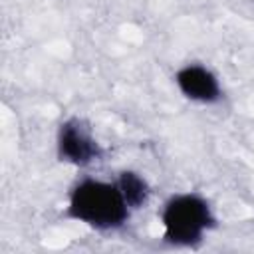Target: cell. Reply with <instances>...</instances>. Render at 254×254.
<instances>
[{
    "instance_id": "6da1fadb",
    "label": "cell",
    "mask_w": 254,
    "mask_h": 254,
    "mask_svg": "<svg viewBox=\"0 0 254 254\" xmlns=\"http://www.w3.org/2000/svg\"><path fill=\"white\" fill-rule=\"evenodd\" d=\"M131 214L115 181L83 177L67 192L65 216L95 232H117L127 226Z\"/></svg>"
},
{
    "instance_id": "5b68a950",
    "label": "cell",
    "mask_w": 254,
    "mask_h": 254,
    "mask_svg": "<svg viewBox=\"0 0 254 254\" xmlns=\"http://www.w3.org/2000/svg\"><path fill=\"white\" fill-rule=\"evenodd\" d=\"M113 181L119 187V190H121L127 206L133 212L147 206V202L151 198V185H149V181L139 171L123 169V171L117 173V177Z\"/></svg>"
},
{
    "instance_id": "7a4b0ae2",
    "label": "cell",
    "mask_w": 254,
    "mask_h": 254,
    "mask_svg": "<svg viewBox=\"0 0 254 254\" xmlns=\"http://www.w3.org/2000/svg\"><path fill=\"white\" fill-rule=\"evenodd\" d=\"M159 218L163 240L173 248H198L216 228V214L210 200L196 190L171 194L163 202Z\"/></svg>"
},
{
    "instance_id": "3957f363",
    "label": "cell",
    "mask_w": 254,
    "mask_h": 254,
    "mask_svg": "<svg viewBox=\"0 0 254 254\" xmlns=\"http://www.w3.org/2000/svg\"><path fill=\"white\" fill-rule=\"evenodd\" d=\"M56 155L65 165L85 169L103 159V147L89 123L77 115H71L58 125Z\"/></svg>"
},
{
    "instance_id": "277c9868",
    "label": "cell",
    "mask_w": 254,
    "mask_h": 254,
    "mask_svg": "<svg viewBox=\"0 0 254 254\" xmlns=\"http://www.w3.org/2000/svg\"><path fill=\"white\" fill-rule=\"evenodd\" d=\"M173 81L185 99L198 105H216L224 97L218 75L208 65L198 62H189L177 67Z\"/></svg>"
}]
</instances>
